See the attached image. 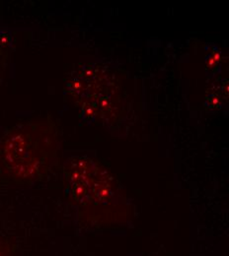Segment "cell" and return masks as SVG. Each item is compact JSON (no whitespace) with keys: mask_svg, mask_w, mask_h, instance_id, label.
Returning a JSON list of instances; mask_svg holds the SVG:
<instances>
[{"mask_svg":"<svg viewBox=\"0 0 229 256\" xmlns=\"http://www.w3.org/2000/svg\"><path fill=\"white\" fill-rule=\"evenodd\" d=\"M58 130L52 120H35L11 128L0 142V162L15 182L30 184L46 176L57 158Z\"/></svg>","mask_w":229,"mask_h":256,"instance_id":"1","label":"cell"},{"mask_svg":"<svg viewBox=\"0 0 229 256\" xmlns=\"http://www.w3.org/2000/svg\"><path fill=\"white\" fill-rule=\"evenodd\" d=\"M68 192L81 206H97L110 202L115 192V180L98 162L74 158L66 168Z\"/></svg>","mask_w":229,"mask_h":256,"instance_id":"2","label":"cell"},{"mask_svg":"<svg viewBox=\"0 0 229 256\" xmlns=\"http://www.w3.org/2000/svg\"><path fill=\"white\" fill-rule=\"evenodd\" d=\"M0 256H12V252L10 246L5 242L0 240Z\"/></svg>","mask_w":229,"mask_h":256,"instance_id":"3","label":"cell"}]
</instances>
